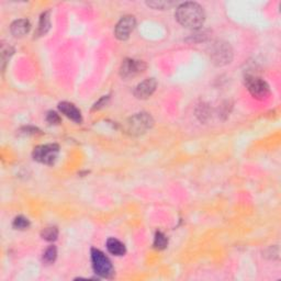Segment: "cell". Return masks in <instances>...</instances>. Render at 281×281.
<instances>
[{"label":"cell","mask_w":281,"mask_h":281,"mask_svg":"<svg viewBox=\"0 0 281 281\" xmlns=\"http://www.w3.org/2000/svg\"><path fill=\"white\" fill-rule=\"evenodd\" d=\"M175 17L182 27L188 29H197L203 26L205 13L203 8L197 2H184L177 7Z\"/></svg>","instance_id":"1"},{"label":"cell","mask_w":281,"mask_h":281,"mask_svg":"<svg viewBox=\"0 0 281 281\" xmlns=\"http://www.w3.org/2000/svg\"><path fill=\"white\" fill-rule=\"evenodd\" d=\"M208 54L211 62L218 67L228 65L233 60V48L230 43L222 40L212 42L208 48Z\"/></svg>","instance_id":"2"},{"label":"cell","mask_w":281,"mask_h":281,"mask_svg":"<svg viewBox=\"0 0 281 281\" xmlns=\"http://www.w3.org/2000/svg\"><path fill=\"white\" fill-rule=\"evenodd\" d=\"M154 125V120L146 112L136 113L127 119L124 124V131L132 136H140L151 130Z\"/></svg>","instance_id":"3"},{"label":"cell","mask_w":281,"mask_h":281,"mask_svg":"<svg viewBox=\"0 0 281 281\" xmlns=\"http://www.w3.org/2000/svg\"><path fill=\"white\" fill-rule=\"evenodd\" d=\"M245 85L253 98L266 100L270 96V87L265 80L256 75H246Z\"/></svg>","instance_id":"4"},{"label":"cell","mask_w":281,"mask_h":281,"mask_svg":"<svg viewBox=\"0 0 281 281\" xmlns=\"http://www.w3.org/2000/svg\"><path fill=\"white\" fill-rule=\"evenodd\" d=\"M91 264L95 274L101 278H111L113 275V267L110 259L101 250L91 249Z\"/></svg>","instance_id":"5"},{"label":"cell","mask_w":281,"mask_h":281,"mask_svg":"<svg viewBox=\"0 0 281 281\" xmlns=\"http://www.w3.org/2000/svg\"><path fill=\"white\" fill-rule=\"evenodd\" d=\"M60 154V146L57 144H44L39 145L33 150V160L44 165H54Z\"/></svg>","instance_id":"6"},{"label":"cell","mask_w":281,"mask_h":281,"mask_svg":"<svg viewBox=\"0 0 281 281\" xmlns=\"http://www.w3.org/2000/svg\"><path fill=\"white\" fill-rule=\"evenodd\" d=\"M146 70V64L140 61L134 60V58H126L122 62L120 67V76L125 80L135 77L140 74L144 73Z\"/></svg>","instance_id":"7"},{"label":"cell","mask_w":281,"mask_h":281,"mask_svg":"<svg viewBox=\"0 0 281 281\" xmlns=\"http://www.w3.org/2000/svg\"><path fill=\"white\" fill-rule=\"evenodd\" d=\"M136 26L135 17L124 16L120 19V21L117 23L115 29V36L120 41H126L130 38L131 33L134 30Z\"/></svg>","instance_id":"8"},{"label":"cell","mask_w":281,"mask_h":281,"mask_svg":"<svg viewBox=\"0 0 281 281\" xmlns=\"http://www.w3.org/2000/svg\"><path fill=\"white\" fill-rule=\"evenodd\" d=\"M156 87H157V81L155 78H147V80H143L135 87L133 93H134V96L135 98H137V99L145 100L155 92Z\"/></svg>","instance_id":"9"},{"label":"cell","mask_w":281,"mask_h":281,"mask_svg":"<svg viewBox=\"0 0 281 281\" xmlns=\"http://www.w3.org/2000/svg\"><path fill=\"white\" fill-rule=\"evenodd\" d=\"M58 110H60L64 116L67 117L68 119H71L75 123L82 122V117H81L80 110L71 102H67V101L60 102L58 103Z\"/></svg>","instance_id":"10"},{"label":"cell","mask_w":281,"mask_h":281,"mask_svg":"<svg viewBox=\"0 0 281 281\" xmlns=\"http://www.w3.org/2000/svg\"><path fill=\"white\" fill-rule=\"evenodd\" d=\"M31 29V23L28 19H19V20L13 21L10 26V31L13 37L22 38L29 33Z\"/></svg>","instance_id":"11"},{"label":"cell","mask_w":281,"mask_h":281,"mask_svg":"<svg viewBox=\"0 0 281 281\" xmlns=\"http://www.w3.org/2000/svg\"><path fill=\"white\" fill-rule=\"evenodd\" d=\"M51 29V18H50V11H45L41 14L40 21H39V26L36 32V38H40L45 36V34L50 31Z\"/></svg>","instance_id":"12"},{"label":"cell","mask_w":281,"mask_h":281,"mask_svg":"<svg viewBox=\"0 0 281 281\" xmlns=\"http://www.w3.org/2000/svg\"><path fill=\"white\" fill-rule=\"evenodd\" d=\"M107 248L109 253L115 256H124L126 253L125 245L117 239H109L107 241Z\"/></svg>","instance_id":"13"},{"label":"cell","mask_w":281,"mask_h":281,"mask_svg":"<svg viewBox=\"0 0 281 281\" xmlns=\"http://www.w3.org/2000/svg\"><path fill=\"white\" fill-rule=\"evenodd\" d=\"M146 4L155 10H166V9L168 10L177 3L175 1H170V0H154V1H147Z\"/></svg>","instance_id":"14"},{"label":"cell","mask_w":281,"mask_h":281,"mask_svg":"<svg viewBox=\"0 0 281 281\" xmlns=\"http://www.w3.org/2000/svg\"><path fill=\"white\" fill-rule=\"evenodd\" d=\"M14 50L11 45L9 44L2 43L1 44V48H0V55H1V64H2V70H4L6 67L7 63L10 60V57L13 55Z\"/></svg>","instance_id":"15"},{"label":"cell","mask_w":281,"mask_h":281,"mask_svg":"<svg viewBox=\"0 0 281 281\" xmlns=\"http://www.w3.org/2000/svg\"><path fill=\"white\" fill-rule=\"evenodd\" d=\"M154 247L159 250L165 249L168 245V238L162 233V232H156L155 238H154Z\"/></svg>","instance_id":"16"},{"label":"cell","mask_w":281,"mask_h":281,"mask_svg":"<svg viewBox=\"0 0 281 281\" xmlns=\"http://www.w3.org/2000/svg\"><path fill=\"white\" fill-rule=\"evenodd\" d=\"M41 238L47 241H54L58 238V230L55 226H48L41 232Z\"/></svg>","instance_id":"17"},{"label":"cell","mask_w":281,"mask_h":281,"mask_svg":"<svg viewBox=\"0 0 281 281\" xmlns=\"http://www.w3.org/2000/svg\"><path fill=\"white\" fill-rule=\"evenodd\" d=\"M57 257V248L55 246H50L45 249V251L43 253V261L47 265H50L55 261Z\"/></svg>","instance_id":"18"},{"label":"cell","mask_w":281,"mask_h":281,"mask_svg":"<svg viewBox=\"0 0 281 281\" xmlns=\"http://www.w3.org/2000/svg\"><path fill=\"white\" fill-rule=\"evenodd\" d=\"M12 226L13 229L16 230H20V231L27 230L29 229V226H30V221H29L27 218H24V216H17L12 222Z\"/></svg>","instance_id":"19"},{"label":"cell","mask_w":281,"mask_h":281,"mask_svg":"<svg viewBox=\"0 0 281 281\" xmlns=\"http://www.w3.org/2000/svg\"><path fill=\"white\" fill-rule=\"evenodd\" d=\"M46 121L50 123V124H58V123L61 122V118L56 112L50 111V112H47V115H46Z\"/></svg>","instance_id":"20"},{"label":"cell","mask_w":281,"mask_h":281,"mask_svg":"<svg viewBox=\"0 0 281 281\" xmlns=\"http://www.w3.org/2000/svg\"><path fill=\"white\" fill-rule=\"evenodd\" d=\"M107 100H109V96H103L101 99L96 102L95 103V106H93L92 109L93 110H97V109H100V108H102L103 106H106V103H107Z\"/></svg>","instance_id":"21"}]
</instances>
